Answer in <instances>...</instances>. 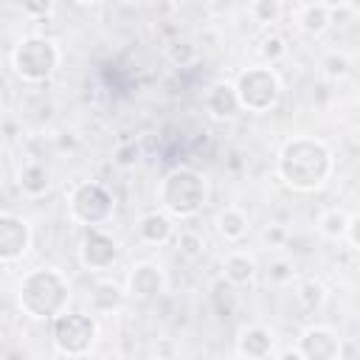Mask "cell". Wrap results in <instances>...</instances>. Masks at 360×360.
Listing matches in <instances>:
<instances>
[{
    "instance_id": "1",
    "label": "cell",
    "mask_w": 360,
    "mask_h": 360,
    "mask_svg": "<svg viewBox=\"0 0 360 360\" xmlns=\"http://www.w3.org/2000/svg\"><path fill=\"white\" fill-rule=\"evenodd\" d=\"M276 174L287 188L298 194H315L335 174V152L323 138L292 135L276 155Z\"/></svg>"
},
{
    "instance_id": "2",
    "label": "cell",
    "mask_w": 360,
    "mask_h": 360,
    "mask_svg": "<svg viewBox=\"0 0 360 360\" xmlns=\"http://www.w3.org/2000/svg\"><path fill=\"white\" fill-rule=\"evenodd\" d=\"M17 304L31 321H53L70 304V281L59 267H34L17 281Z\"/></svg>"
},
{
    "instance_id": "3",
    "label": "cell",
    "mask_w": 360,
    "mask_h": 360,
    "mask_svg": "<svg viewBox=\"0 0 360 360\" xmlns=\"http://www.w3.org/2000/svg\"><path fill=\"white\" fill-rule=\"evenodd\" d=\"M208 180L191 166H174L158 183V202L172 219H194L208 202Z\"/></svg>"
},
{
    "instance_id": "4",
    "label": "cell",
    "mask_w": 360,
    "mask_h": 360,
    "mask_svg": "<svg viewBox=\"0 0 360 360\" xmlns=\"http://www.w3.org/2000/svg\"><path fill=\"white\" fill-rule=\"evenodd\" d=\"M59 65H62V51L56 39L45 34H28L11 51V70L17 73V79L28 84L48 82L59 70Z\"/></svg>"
},
{
    "instance_id": "5",
    "label": "cell",
    "mask_w": 360,
    "mask_h": 360,
    "mask_svg": "<svg viewBox=\"0 0 360 360\" xmlns=\"http://www.w3.org/2000/svg\"><path fill=\"white\" fill-rule=\"evenodd\" d=\"M242 112H270L281 98V76L273 65H250L233 79Z\"/></svg>"
},
{
    "instance_id": "6",
    "label": "cell",
    "mask_w": 360,
    "mask_h": 360,
    "mask_svg": "<svg viewBox=\"0 0 360 360\" xmlns=\"http://www.w3.org/2000/svg\"><path fill=\"white\" fill-rule=\"evenodd\" d=\"M68 214L84 228H104L115 214V197L98 180H79L68 194Z\"/></svg>"
},
{
    "instance_id": "7",
    "label": "cell",
    "mask_w": 360,
    "mask_h": 360,
    "mask_svg": "<svg viewBox=\"0 0 360 360\" xmlns=\"http://www.w3.org/2000/svg\"><path fill=\"white\" fill-rule=\"evenodd\" d=\"M98 340V321L87 312L65 309L51 321V343L62 357H84Z\"/></svg>"
},
{
    "instance_id": "8",
    "label": "cell",
    "mask_w": 360,
    "mask_h": 360,
    "mask_svg": "<svg viewBox=\"0 0 360 360\" xmlns=\"http://www.w3.org/2000/svg\"><path fill=\"white\" fill-rule=\"evenodd\" d=\"M121 259V245L118 239L104 231V228H87L82 242H79V262L84 270H93V273H104V270H112Z\"/></svg>"
},
{
    "instance_id": "9",
    "label": "cell",
    "mask_w": 360,
    "mask_h": 360,
    "mask_svg": "<svg viewBox=\"0 0 360 360\" xmlns=\"http://www.w3.org/2000/svg\"><path fill=\"white\" fill-rule=\"evenodd\" d=\"M298 354L301 360H340L343 338L329 323H309L298 338Z\"/></svg>"
},
{
    "instance_id": "10",
    "label": "cell",
    "mask_w": 360,
    "mask_h": 360,
    "mask_svg": "<svg viewBox=\"0 0 360 360\" xmlns=\"http://www.w3.org/2000/svg\"><path fill=\"white\" fill-rule=\"evenodd\" d=\"M127 298H135V301H155L166 292V273L158 262L152 259H138L129 273H127Z\"/></svg>"
},
{
    "instance_id": "11",
    "label": "cell",
    "mask_w": 360,
    "mask_h": 360,
    "mask_svg": "<svg viewBox=\"0 0 360 360\" xmlns=\"http://www.w3.org/2000/svg\"><path fill=\"white\" fill-rule=\"evenodd\" d=\"M31 225L14 214V211H0V264H14L31 250Z\"/></svg>"
},
{
    "instance_id": "12",
    "label": "cell",
    "mask_w": 360,
    "mask_h": 360,
    "mask_svg": "<svg viewBox=\"0 0 360 360\" xmlns=\"http://www.w3.org/2000/svg\"><path fill=\"white\" fill-rule=\"evenodd\" d=\"M236 357H248V360H267L276 354V332L264 323H245L236 332V346H233Z\"/></svg>"
},
{
    "instance_id": "13",
    "label": "cell",
    "mask_w": 360,
    "mask_h": 360,
    "mask_svg": "<svg viewBox=\"0 0 360 360\" xmlns=\"http://www.w3.org/2000/svg\"><path fill=\"white\" fill-rule=\"evenodd\" d=\"M202 107L217 121H233L242 115V104L233 90V82H214L202 96Z\"/></svg>"
},
{
    "instance_id": "14",
    "label": "cell",
    "mask_w": 360,
    "mask_h": 360,
    "mask_svg": "<svg viewBox=\"0 0 360 360\" xmlns=\"http://www.w3.org/2000/svg\"><path fill=\"white\" fill-rule=\"evenodd\" d=\"M138 239L143 245H152V248H160L166 242L174 239V219L158 208V211H146L141 219H138Z\"/></svg>"
},
{
    "instance_id": "15",
    "label": "cell",
    "mask_w": 360,
    "mask_h": 360,
    "mask_svg": "<svg viewBox=\"0 0 360 360\" xmlns=\"http://www.w3.org/2000/svg\"><path fill=\"white\" fill-rule=\"evenodd\" d=\"M256 276H259V262H256V256L250 250L236 248V250H231L225 256V262H222V278L228 284L245 287V284H253Z\"/></svg>"
},
{
    "instance_id": "16",
    "label": "cell",
    "mask_w": 360,
    "mask_h": 360,
    "mask_svg": "<svg viewBox=\"0 0 360 360\" xmlns=\"http://www.w3.org/2000/svg\"><path fill=\"white\" fill-rule=\"evenodd\" d=\"M214 228H217L219 239H225L228 245H239L250 233V217L239 205H225V208L217 211Z\"/></svg>"
},
{
    "instance_id": "17",
    "label": "cell",
    "mask_w": 360,
    "mask_h": 360,
    "mask_svg": "<svg viewBox=\"0 0 360 360\" xmlns=\"http://www.w3.org/2000/svg\"><path fill=\"white\" fill-rule=\"evenodd\" d=\"M90 309L96 315H112L118 312L124 304H127V290L110 278H98L93 287H90Z\"/></svg>"
},
{
    "instance_id": "18",
    "label": "cell",
    "mask_w": 360,
    "mask_h": 360,
    "mask_svg": "<svg viewBox=\"0 0 360 360\" xmlns=\"http://www.w3.org/2000/svg\"><path fill=\"white\" fill-rule=\"evenodd\" d=\"M332 17H335V14H332L323 3L312 0V3H307V6H301V8L295 11V25H298V31L307 34V37H323V34L329 31V25H332Z\"/></svg>"
},
{
    "instance_id": "19",
    "label": "cell",
    "mask_w": 360,
    "mask_h": 360,
    "mask_svg": "<svg viewBox=\"0 0 360 360\" xmlns=\"http://www.w3.org/2000/svg\"><path fill=\"white\" fill-rule=\"evenodd\" d=\"M17 186H20V191H22L25 197H42V194H48V188H51V174H48V169H45L42 163H25V166L20 169Z\"/></svg>"
},
{
    "instance_id": "20",
    "label": "cell",
    "mask_w": 360,
    "mask_h": 360,
    "mask_svg": "<svg viewBox=\"0 0 360 360\" xmlns=\"http://www.w3.org/2000/svg\"><path fill=\"white\" fill-rule=\"evenodd\" d=\"M292 292H295V298L301 301L304 312H321L323 304H326V295H329L326 287H323L318 278H298L295 287H292Z\"/></svg>"
},
{
    "instance_id": "21",
    "label": "cell",
    "mask_w": 360,
    "mask_h": 360,
    "mask_svg": "<svg viewBox=\"0 0 360 360\" xmlns=\"http://www.w3.org/2000/svg\"><path fill=\"white\" fill-rule=\"evenodd\" d=\"M346 222H349V214L338 205L326 208L318 214V233L323 239H332V242H343V233H346Z\"/></svg>"
},
{
    "instance_id": "22",
    "label": "cell",
    "mask_w": 360,
    "mask_h": 360,
    "mask_svg": "<svg viewBox=\"0 0 360 360\" xmlns=\"http://www.w3.org/2000/svg\"><path fill=\"white\" fill-rule=\"evenodd\" d=\"M174 245H177V253L183 259H191V262L202 259V253H205V236L200 231H191V228H186L180 233L174 231Z\"/></svg>"
},
{
    "instance_id": "23",
    "label": "cell",
    "mask_w": 360,
    "mask_h": 360,
    "mask_svg": "<svg viewBox=\"0 0 360 360\" xmlns=\"http://www.w3.org/2000/svg\"><path fill=\"white\" fill-rule=\"evenodd\" d=\"M248 11H250V17H253L259 25L273 28V25L281 20L284 6H281V0H250Z\"/></svg>"
},
{
    "instance_id": "24",
    "label": "cell",
    "mask_w": 360,
    "mask_h": 360,
    "mask_svg": "<svg viewBox=\"0 0 360 360\" xmlns=\"http://www.w3.org/2000/svg\"><path fill=\"white\" fill-rule=\"evenodd\" d=\"M284 53H287V42H284V37L278 31H267L259 39V56L264 59V65H276Z\"/></svg>"
},
{
    "instance_id": "25",
    "label": "cell",
    "mask_w": 360,
    "mask_h": 360,
    "mask_svg": "<svg viewBox=\"0 0 360 360\" xmlns=\"http://www.w3.org/2000/svg\"><path fill=\"white\" fill-rule=\"evenodd\" d=\"M321 65H323V76H329V79H346L352 73V59L340 51H332Z\"/></svg>"
},
{
    "instance_id": "26",
    "label": "cell",
    "mask_w": 360,
    "mask_h": 360,
    "mask_svg": "<svg viewBox=\"0 0 360 360\" xmlns=\"http://www.w3.org/2000/svg\"><path fill=\"white\" fill-rule=\"evenodd\" d=\"M20 6H22V11H25L28 17L42 20V17H51V14H53L56 0H20Z\"/></svg>"
},
{
    "instance_id": "27",
    "label": "cell",
    "mask_w": 360,
    "mask_h": 360,
    "mask_svg": "<svg viewBox=\"0 0 360 360\" xmlns=\"http://www.w3.org/2000/svg\"><path fill=\"white\" fill-rule=\"evenodd\" d=\"M194 56H197V48L191 45V42H174L172 48H169V59L174 62V65H188V62H194Z\"/></svg>"
},
{
    "instance_id": "28",
    "label": "cell",
    "mask_w": 360,
    "mask_h": 360,
    "mask_svg": "<svg viewBox=\"0 0 360 360\" xmlns=\"http://www.w3.org/2000/svg\"><path fill=\"white\" fill-rule=\"evenodd\" d=\"M262 242H264L267 248H281V245L287 242V231H284L281 225H267V228L262 231Z\"/></svg>"
},
{
    "instance_id": "29",
    "label": "cell",
    "mask_w": 360,
    "mask_h": 360,
    "mask_svg": "<svg viewBox=\"0 0 360 360\" xmlns=\"http://www.w3.org/2000/svg\"><path fill=\"white\" fill-rule=\"evenodd\" d=\"M357 225H360V217L357 214H349V222H346V233H343V242L352 248V250H357Z\"/></svg>"
},
{
    "instance_id": "30",
    "label": "cell",
    "mask_w": 360,
    "mask_h": 360,
    "mask_svg": "<svg viewBox=\"0 0 360 360\" xmlns=\"http://www.w3.org/2000/svg\"><path fill=\"white\" fill-rule=\"evenodd\" d=\"M155 354H177V346L172 343V338H160V346H155Z\"/></svg>"
},
{
    "instance_id": "31",
    "label": "cell",
    "mask_w": 360,
    "mask_h": 360,
    "mask_svg": "<svg viewBox=\"0 0 360 360\" xmlns=\"http://www.w3.org/2000/svg\"><path fill=\"white\" fill-rule=\"evenodd\" d=\"M318 3H323V6H326L332 14H338V11H340V8H346L352 0H318Z\"/></svg>"
},
{
    "instance_id": "32",
    "label": "cell",
    "mask_w": 360,
    "mask_h": 360,
    "mask_svg": "<svg viewBox=\"0 0 360 360\" xmlns=\"http://www.w3.org/2000/svg\"><path fill=\"white\" fill-rule=\"evenodd\" d=\"M70 3H76V6H93V3H98V0H70Z\"/></svg>"
}]
</instances>
